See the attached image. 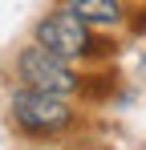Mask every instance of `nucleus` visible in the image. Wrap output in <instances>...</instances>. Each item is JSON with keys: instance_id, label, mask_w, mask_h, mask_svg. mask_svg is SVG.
I'll return each instance as SVG.
<instances>
[{"instance_id": "obj_1", "label": "nucleus", "mask_w": 146, "mask_h": 150, "mask_svg": "<svg viewBox=\"0 0 146 150\" xmlns=\"http://www.w3.org/2000/svg\"><path fill=\"white\" fill-rule=\"evenodd\" d=\"M37 45L49 53H57L61 61H77V57H97V53H110V41H97L89 25L69 12V8H57L49 12L45 21L37 25Z\"/></svg>"}, {"instance_id": "obj_2", "label": "nucleus", "mask_w": 146, "mask_h": 150, "mask_svg": "<svg viewBox=\"0 0 146 150\" xmlns=\"http://www.w3.org/2000/svg\"><path fill=\"white\" fill-rule=\"evenodd\" d=\"M12 122L16 130L33 134V138H45V134H61L65 126H73V110L61 93H45V89H16L12 93Z\"/></svg>"}, {"instance_id": "obj_3", "label": "nucleus", "mask_w": 146, "mask_h": 150, "mask_svg": "<svg viewBox=\"0 0 146 150\" xmlns=\"http://www.w3.org/2000/svg\"><path fill=\"white\" fill-rule=\"evenodd\" d=\"M16 77L28 89H45V93H61V98L77 93V85H81V77L69 69V61H61L57 53L41 49V45H28L16 57Z\"/></svg>"}, {"instance_id": "obj_4", "label": "nucleus", "mask_w": 146, "mask_h": 150, "mask_svg": "<svg viewBox=\"0 0 146 150\" xmlns=\"http://www.w3.org/2000/svg\"><path fill=\"white\" fill-rule=\"evenodd\" d=\"M69 12H77L89 28H106L122 21V4L118 0H69Z\"/></svg>"}]
</instances>
